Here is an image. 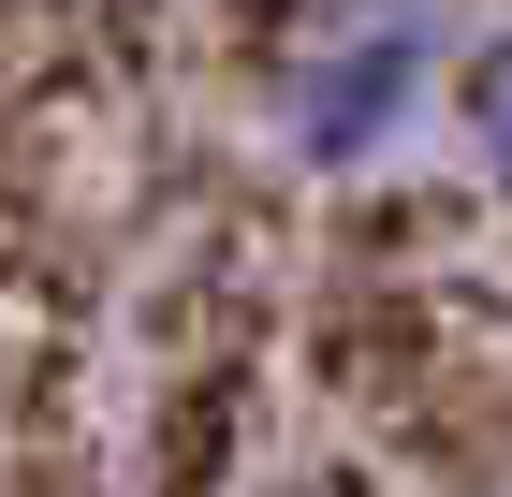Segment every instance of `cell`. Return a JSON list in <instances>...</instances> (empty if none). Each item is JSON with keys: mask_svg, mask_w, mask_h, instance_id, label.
I'll return each mask as SVG.
<instances>
[{"mask_svg": "<svg viewBox=\"0 0 512 497\" xmlns=\"http://www.w3.org/2000/svg\"><path fill=\"white\" fill-rule=\"evenodd\" d=\"M454 15L439 0H308L264 59V132L308 176H381L439 103H454Z\"/></svg>", "mask_w": 512, "mask_h": 497, "instance_id": "cell-1", "label": "cell"}, {"mask_svg": "<svg viewBox=\"0 0 512 497\" xmlns=\"http://www.w3.org/2000/svg\"><path fill=\"white\" fill-rule=\"evenodd\" d=\"M454 132H469V161H483V191L512 205V30H483L469 59H454Z\"/></svg>", "mask_w": 512, "mask_h": 497, "instance_id": "cell-2", "label": "cell"}]
</instances>
